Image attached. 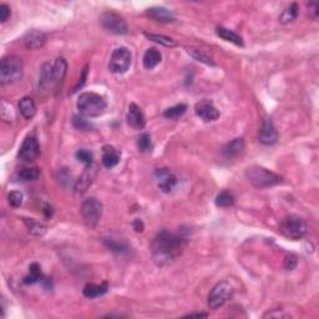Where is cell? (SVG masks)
<instances>
[{
    "label": "cell",
    "instance_id": "obj_33",
    "mask_svg": "<svg viewBox=\"0 0 319 319\" xmlns=\"http://www.w3.org/2000/svg\"><path fill=\"white\" fill-rule=\"evenodd\" d=\"M137 147L141 152H150L152 150L151 136L149 133H143L137 138Z\"/></svg>",
    "mask_w": 319,
    "mask_h": 319
},
{
    "label": "cell",
    "instance_id": "obj_12",
    "mask_svg": "<svg viewBox=\"0 0 319 319\" xmlns=\"http://www.w3.org/2000/svg\"><path fill=\"white\" fill-rule=\"evenodd\" d=\"M196 115L206 122L216 121L219 117V111L213 105L211 100H202L196 104L195 106Z\"/></svg>",
    "mask_w": 319,
    "mask_h": 319
},
{
    "label": "cell",
    "instance_id": "obj_8",
    "mask_svg": "<svg viewBox=\"0 0 319 319\" xmlns=\"http://www.w3.org/2000/svg\"><path fill=\"white\" fill-rule=\"evenodd\" d=\"M131 59H133V55L127 48H117L111 54L108 70L114 74L126 73L131 65Z\"/></svg>",
    "mask_w": 319,
    "mask_h": 319
},
{
    "label": "cell",
    "instance_id": "obj_44",
    "mask_svg": "<svg viewBox=\"0 0 319 319\" xmlns=\"http://www.w3.org/2000/svg\"><path fill=\"white\" fill-rule=\"evenodd\" d=\"M308 8L309 10H311V13L313 14L314 19H317V14H318V4H317L316 1H311V3H308Z\"/></svg>",
    "mask_w": 319,
    "mask_h": 319
},
{
    "label": "cell",
    "instance_id": "obj_42",
    "mask_svg": "<svg viewBox=\"0 0 319 319\" xmlns=\"http://www.w3.org/2000/svg\"><path fill=\"white\" fill-rule=\"evenodd\" d=\"M86 76H87V65L85 66L84 69H82V71H81V76H80V79H79V82H78V85H76L75 89H74V92L78 91L79 87H81L82 85L85 84V80H86Z\"/></svg>",
    "mask_w": 319,
    "mask_h": 319
},
{
    "label": "cell",
    "instance_id": "obj_36",
    "mask_svg": "<svg viewBox=\"0 0 319 319\" xmlns=\"http://www.w3.org/2000/svg\"><path fill=\"white\" fill-rule=\"evenodd\" d=\"M75 157L80 161V162L85 163L86 166L92 165V159H94V157H92V154L89 151V150H85V149L78 150L75 154Z\"/></svg>",
    "mask_w": 319,
    "mask_h": 319
},
{
    "label": "cell",
    "instance_id": "obj_9",
    "mask_svg": "<svg viewBox=\"0 0 319 319\" xmlns=\"http://www.w3.org/2000/svg\"><path fill=\"white\" fill-rule=\"evenodd\" d=\"M100 23L104 29L112 34H116V35H125L129 31V27H127L124 18L115 11H105V13L101 14Z\"/></svg>",
    "mask_w": 319,
    "mask_h": 319
},
{
    "label": "cell",
    "instance_id": "obj_3",
    "mask_svg": "<svg viewBox=\"0 0 319 319\" xmlns=\"http://www.w3.org/2000/svg\"><path fill=\"white\" fill-rule=\"evenodd\" d=\"M246 176L248 181L257 188H266V187L277 186L282 184L283 179L282 176L262 166H251L246 170Z\"/></svg>",
    "mask_w": 319,
    "mask_h": 319
},
{
    "label": "cell",
    "instance_id": "obj_39",
    "mask_svg": "<svg viewBox=\"0 0 319 319\" xmlns=\"http://www.w3.org/2000/svg\"><path fill=\"white\" fill-rule=\"evenodd\" d=\"M73 125L76 127V129H78V130L85 131V130H89V129H91V124H90L89 121H86V120L81 116H74Z\"/></svg>",
    "mask_w": 319,
    "mask_h": 319
},
{
    "label": "cell",
    "instance_id": "obj_31",
    "mask_svg": "<svg viewBox=\"0 0 319 319\" xmlns=\"http://www.w3.org/2000/svg\"><path fill=\"white\" fill-rule=\"evenodd\" d=\"M145 36L147 39H150L151 41H155L157 44H161V45L166 46V48H175L177 46L176 40H173L172 38H168V36L165 35H157V34H149L145 33Z\"/></svg>",
    "mask_w": 319,
    "mask_h": 319
},
{
    "label": "cell",
    "instance_id": "obj_17",
    "mask_svg": "<svg viewBox=\"0 0 319 319\" xmlns=\"http://www.w3.org/2000/svg\"><path fill=\"white\" fill-rule=\"evenodd\" d=\"M95 176H96V167L92 165L87 166L85 168V172L82 173V176L79 179V181L76 182L75 189L76 192H85L87 188H89L90 185L94 181Z\"/></svg>",
    "mask_w": 319,
    "mask_h": 319
},
{
    "label": "cell",
    "instance_id": "obj_19",
    "mask_svg": "<svg viewBox=\"0 0 319 319\" xmlns=\"http://www.w3.org/2000/svg\"><path fill=\"white\" fill-rule=\"evenodd\" d=\"M162 60V55L156 48H150V49L146 50V53L143 54V68L147 69V70H152V69L156 68L160 62Z\"/></svg>",
    "mask_w": 319,
    "mask_h": 319
},
{
    "label": "cell",
    "instance_id": "obj_14",
    "mask_svg": "<svg viewBox=\"0 0 319 319\" xmlns=\"http://www.w3.org/2000/svg\"><path fill=\"white\" fill-rule=\"evenodd\" d=\"M126 120L129 126L135 129V130H142L145 125H146L145 115H143L142 110L136 104H130L126 115Z\"/></svg>",
    "mask_w": 319,
    "mask_h": 319
},
{
    "label": "cell",
    "instance_id": "obj_35",
    "mask_svg": "<svg viewBox=\"0 0 319 319\" xmlns=\"http://www.w3.org/2000/svg\"><path fill=\"white\" fill-rule=\"evenodd\" d=\"M0 108H1V119L4 120L5 122H13L14 120V111H13V107H11V105L9 103H6L5 100L1 101V106H0Z\"/></svg>",
    "mask_w": 319,
    "mask_h": 319
},
{
    "label": "cell",
    "instance_id": "obj_24",
    "mask_svg": "<svg viewBox=\"0 0 319 319\" xmlns=\"http://www.w3.org/2000/svg\"><path fill=\"white\" fill-rule=\"evenodd\" d=\"M216 33H217V35H218L219 38L223 39V40L230 41V43L235 44V45H237V46H243V39L238 35V34H236L235 31L227 29V27H218L216 29Z\"/></svg>",
    "mask_w": 319,
    "mask_h": 319
},
{
    "label": "cell",
    "instance_id": "obj_11",
    "mask_svg": "<svg viewBox=\"0 0 319 319\" xmlns=\"http://www.w3.org/2000/svg\"><path fill=\"white\" fill-rule=\"evenodd\" d=\"M40 155V145L35 136H27L19 150V159L24 162H33Z\"/></svg>",
    "mask_w": 319,
    "mask_h": 319
},
{
    "label": "cell",
    "instance_id": "obj_45",
    "mask_svg": "<svg viewBox=\"0 0 319 319\" xmlns=\"http://www.w3.org/2000/svg\"><path fill=\"white\" fill-rule=\"evenodd\" d=\"M133 228H135L136 232H142L143 231V222L141 221V219H138V218L135 219L133 223Z\"/></svg>",
    "mask_w": 319,
    "mask_h": 319
},
{
    "label": "cell",
    "instance_id": "obj_22",
    "mask_svg": "<svg viewBox=\"0 0 319 319\" xmlns=\"http://www.w3.org/2000/svg\"><path fill=\"white\" fill-rule=\"evenodd\" d=\"M19 111L27 120L33 119L36 114V104L31 98H23L19 103Z\"/></svg>",
    "mask_w": 319,
    "mask_h": 319
},
{
    "label": "cell",
    "instance_id": "obj_16",
    "mask_svg": "<svg viewBox=\"0 0 319 319\" xmlns=\"http://www.w3.org/2000/svg\"><path fill=\"white\" fill-rule=\"evenodd\" d=\"M147 17L152 20L159 23H173L175 17L170 10L162 6H154V8L147 9Z\"/></svg>",
    "mask_w": 319,
    "mask_h": 319
},
{
    "label": "cell",
    "instance_id": "obj_47",
    "mask_svg": "<svg viewBox=\"0 0 319 319\" xmlns=\"http://www.w3.org/2000/svg\"><path fill=\"white\" fill-rule=\"evenodd\" d=\"M186 317H189V318H192V317H197V318H201V317H202V318H206V317H207V314L206 313H191Z\"/></svg>",
    "mask_w": 319,
    "mask_h": 319
},
{
    "label": "cell",
    "instance_id": "obj_2",
    "mask_svg": "<svg viewBox=\"0 0 319 319\" xmlns=\"http://www.w3.org/2000/svg\"><path fill=\"white\" fill-rule=\"evenodd\" d=\"M78 110L82 116L98 117L105 112L107 104L105 99L95 92H84L78 99Z\"/></svg>",
    "mask_w": 319,
    "mask_h": 319
},
{
    "label": "cell",
    "instance_id": "obj_20",
    "mask_svg": "<svg viewBox=\"0 0 319 319\" xmlns=\"http://www.w3.org/2000/svg\"><path fill=\"white\" fill-rule=\"evenodd\" d=\"M66 70H68V64H66L65 59L57 57L54 66H53V85L59 86L60 82H62V80L65 78Z\"/></svg>",
    "mask_w": 319,
    "mask_h": 319
},
{
    "label": "cell",
    "instance_id": "obj_43",
    "mask_svg": "<svg viewBox=\"0 0 319 319\" xmlns=\"http://www.w3.org/2000/svg\"><path fill=\"white\" fill-rule=\"evenodd\" d=\"M43 212H44V214H45L46 218H52L53 214H54V209H53V206H50L46 203V205H44V207H43Z\"/></svg>",
    "mask_w": 319,
    "mask_h": 319
},
{
    "label": "cell",
    "instance_id": "obj_25",
    "mask_svg": "<svg viewBox=\"0 0 319 319\" xmlns=\"http://www.w3.org/2000/svg\"><path fill=\"white\" fill-rule=\"evenodd\" d=\"M39 86L41 89H48L49 86H53V66H50L49 64H44L41 66Z\"/></svg>",
    "mask_w": 319,
    "mask_h": 319
},
{
    "label": "cell",
    "instance_id": "obj_40",
    "mask_svg": "<svg viewBox=\"0 0 319 319\" xmlns=\"http://www.w3.org/2000/svg\"><path fill=\"white\" fill-rule=\"evenodd\" d=\"M295 266H297V257H295L294 254L287 256L286 260H284V268L288 270H292L294 269Z\"/></svg>",
    "mask_w": 319,
    "mask_h": 319
},
{
    "label": "cell",
    "instance_id": "obj_15",
    "mask_svg": "<svg viewBox=\"0 0 319 319\" xmlns=\"http://www.w3.org/2000/svg\"><path fill=\"white\" fill-rule=\"evenodd\" d=\"M46 41V35L40 30H30L24 36V45L29 50H38L43 48Z\"/></svg>",
    "mask_w": 319,
    "mask_h": 319
},
{
    "label": "cell",
    "instance_id": "obj_27",
    "mask_svg": "<svg viewBox=\"0 0 319 319\" xmlns=\"http://www.w3.org/2000/svg\"><path fill=\"white\" fill-rule=\"evenodd\" d=\"M27 226V231L34 236H43L46 232V226H44L41 222L36 221L34 218H23Z\"/></svg>",
    "mask_w": 319,
    "mask_h": 319
},
{
    "label": "cell",
    "instance_id": "obj_38",
    "mask_svg": "<svg viewBox=\"0 0 319 319\" xmlns=\"http://www.w3.org/2000/svg\"><path fill=\"white\" fill-rule=\"evenodd\" d=\"M104 243H105L106 247H107V248H110L112 252L121 253V252L126 251V246H125L124 243L115 241V239H112V238H106L105 241H104Z\"/></svg>",
    "mask_w": 319,
    "mask_h": 319
},
{
    "label": "cell",
    "instance_id": "obj_18",
    "mask_svg": "<svg viewBox=\"0 0 319 319\" xmlns=\"http://www.w3.org/2000/svg\"><path fill=\"white\" fill-rule=\"evenodd\" d=\"M121 154L111 145H105L103 147V163L106 168H112L120 162Z\"/></svg>",
    "mask_w": 319,
    "mask_h": 319
},
{
    "label": "cell",
    "instance_id": "obj_1",
    "mask_svg": "<svg viewBox=\"0 0 319 319\" xmlns=\"http://www.w3.org/2000/svg\"><path fill=\"white\" fill-rule=\"evenodd\" d=\"M186 246L184 237L168 231L157 233L152 242V254L159 265H168L176 260Z\"/></svg>",
    "mask_w": 319,
    "mask_h": 319
},
{
    "label": "cell",
    "instance_id": "obj_21",
    "mask_svg": "<svg viewBox=\"0 0 319 319\" xmlns=\"http://www.w3.org/2000/svg\"><path fill=\"white\" fill-rule=\"evenodd\" d=\"M244 150V141L243 138L237 137L235 140L230 141L223 149H222V154L225 155L227 159H233V157L238 156L239 154H242V151Z\"/></svg>",
    "mask_w": 319,
    "mask_h": 319
},
{
    "label": "cell",
    "instance_id": "obj_30",
    "mask_svg": "<svg viewBox=\"0 0 319 319\" xmlns=\"http://www.w3.org/2000/svg\"><path fill=\"white\" fill-rule=\"evenodd\" d=\"M186 110H187V106L185 105V104H179V105H175L172 106V107H168L167 110H165L163 116H165L166 119L177 120L180 119L185 112H186Z\"/></svg>",
    "mask_w": 319,
    "mask_h": 319
},
{
    "label": "cell",
    "instance_id": "obj_13",
    "mask_svg": "<svg viewBox=\"0 0 319 319\" xmlns=\"http://www.w3.org/2000/svg\"><path fill=\"white\" fill-rule=\"evenodd\" d=\"M278 140V131L276 130L273 121L270 119H266L262 122L260 130V142L263 145H273Z\"/></svg>",
    "mask_w": 319,
    "mask_h": 319
},
{
    "label": "cell",
    "instance_id": "obj_6",
    "mask_svg": "<svg viewBox=\"0 0 319 319\" xmlns=\"http://www.w3.org/2000/svg\"><path fill=\"white\" fill-rule=\"evenodd\" d=\"M233 290L232 284L228 281H221L212 288V291L209 294V307L211 309H218L223 307L231 298L233 297Z\"/></svg>",
    "mask_w": 319,
    "mask_h": 319
},
{
    "label": "cell",
    "instance_id": "obj_29",
    "mask_svg": "<svg viewBox=\"0 0 319 319\" xmlns=\"http://www.w3.org/2000/svg\"><path fill=\"white\" fill-rule=\"evenodd\" d=\"M187 53H188V54L191 55L193 59L197 60V61L203 62V64H206V65L214 66V62H213V60H212V57L209 56V55L206 54L203 50L195 49V48H188V49H187Z\"/></svg>",
    "mask_w": 319,
    "mask_h": 319
},
{
    "label": "cell",
    "instance_id": "obj_5",
    "mask_svg": "<svg viewBox=\"0 0 319 319\" xmlns=\"http://www.w3.org/2000/svg\"><path fill=\"white\" fill-rule=\"evenodd\" d=\"M279 232L288 239L297 241L306 236L307 233V225L298 216H288L281 222L279 225Z\"/></svg>",
    "mask_w": 319,
    "mask_h": 319
},
{
    "label": "cell",
    "instance_id": "obj_4",
    "mask_svg": "<svg viewBox=\"0 0 319 319\" xmlns=\"http://www.w3.org/2000/svg\"><path fill=\"white\" fill-rule=\"evenodd\" d=\"M24 66L19 56L9 55L1 59L0 62V81L1 84H13L23 78Z\"/></svg>",
    "mask_w": 319,
    "mask_h": 319
},
{
    "label": "cell",
    "instance_id": "obj_41",
    "mask_svg": "<svg viewBox=\"0 0 319 319\" xmlns=\"http://www.w3.org/2000/svg\"><path fill=\"white\" fill-rule=\"evenodd\" d=\"M10 17V8L6 4H1L0 5V22L5 23Z\"/></svg>",
    "mask_w": 319,
    "mask_h": 319
},
{
    "label": "cell",
    "instance_id": "obj_23",
    "mask_svg": "<svg viewBox=\"0 0 319 319\" xmlns=\"http://www.w3.org/2000/svg\"><path fill=\"white\" fill-rule=\"evenodd\" d=\"M108 290L107 283H103V284H94V283H87L86 286L84 287V290H82V294L85 295L86 298H96L100 297V295H104Z\"/></svg>",
    "mask_w": 319,
    "mask_h": 319
},
{
    "label": "cell",
    "instance_id": "obj_32",
    "mask_svg": "<svg viewBox=\"0 0 319 319\" xmlns=\"http://www.w3.org/2000/svg\"><path fill=\"white\" fill-rule=\"evenodd\" d=\"M235 203V197H233L232 193L230 191H222L217 195L216 197V205L218 207H222V209H227V207H231Z\"/></svg>",
    "mask_w": 319,
    "mask_h": 319
},
{
    "label": "cell",
    "instance_id": "obj_28",
    "mask_svg": "<svg viewBox=\"0 0 319 319\" xmlns=\"http://www.w3.org/2000/svg\"><path fill=\"white\" fill-rule=\"evenodd\" d=\"M298 10H299V8H298L297 3L291 4V5L288 6V8H287L286 10H284L283 13L281 14V17H279V20H281V23H283V24H287V23H291V22H293V20L297 19Z\"/></svg>",
    "mask_w": 319,
    "mask_h": 319
},
{
    "label": "cell",
    "instance_id": "obj_7",
    "mask_svg": "<svg viewBox=\"0 0 319 319\" xmlns=\"http://www.w3.org/2000/svg\"><path fill=\"white\" fill-rule=\"evenodd\" d=\"M81 216L86 227L95 228L103 216V203L96 198H87L81 205Z\"/></svg>",
    "mask_w": 319,
    "mask_h": 319
},
{
    "label": "cell",
    "instance_id": "obj_37",
    "mask_svg": "<svg viewBox=\"0 0 319 319\" xmlns=\"http://www.w3.org/2000/svg\"><path fill=\"white\" fill-rule=\"evenodd\" d=\"M23 200H24V196H23V193L19 192V191H11V192L8 195L9 205L15 207V209L22 206Z\"/></svg>",
    "mask_w": 319,
    "mask_h": 319
},
{
    "label": "cell",
    "instance_id": "obj_10",
    "mask_svg": "<svg viewBox=\"0 0 319 319\" xmlns=\"http://www.w3.org/2000/svg\"><path fill=\"white\" fill-rule=\"evenodd\" d=\"M154 180L157 188L163 193H170L177 185L176 175L170 168H156L154 172Z\"/></svg>",
    "mask_w": 319,
    "mask_h": 319
},
{
    "label": "cell",
    "instance_id": "obj_34",
    "mask_svg": "<svg viewBox=\"0 0 319 319\" xmlns=\"http://www.w3.org/2000/svg\"><path fill=\"white\" fill-rule=\"evenodd\" d=\"M40 175V171L38 167H27L23 168L19 172V177L23 181H34Z\"/></svg>",
    "mask_w": 319,
    "mask_h": 319
},
{
    "label": "cell",
    "instance_id": "obj_46",
    "mask_svg": "<svg viewBox=\"0 0 319 319\" xmlns=\"http://www.w3.org/2000/svg\"><path fill=\"white\" fill-rule=\"evenodd\" d=\"M265 317H287L286 314L281 313V312H277V313H274V312H268V313L265 314Z\"/></svg>",
    "mask_w": 319,
    "mask_h": 319
},
{
    "label": "cell",
    "instance_id": "obj_26",
    "mask_svg": "<svg viewBox=\"0 0 319 319\" xmlns=\"http://www.w3.org/2000/svg\"><path fill=\"white\" fill-rule=\"evenodd\" d=\"M43 273H41V268L38 263H31L29 267V274L24 278L25 284H34L38 282L43 281Z\"/></svg>",
    "mask_w": 319,
    "mask_h": 319
}]
</instances>
